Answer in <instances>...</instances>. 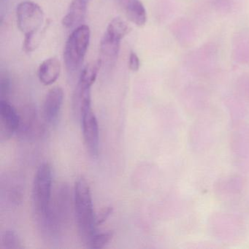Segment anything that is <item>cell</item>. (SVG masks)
Here are the masks:
<instances>
[{"mask_svg": "<svg viewBox=\"0 0 249 249\" xmlns=\"http://www.w3.org/2000/svg\"><path fill=\"white\" fill-rule=\"evenodd\" d=\"M130 31L131 28L127 23L121 18H115L109 23L106 33L122 40Z\"/></svg>", "mask_w": 249, "mask_h": 249, "instance_id": "44dd1931", "label": "cell"}, {"mask_svg": "<svg viewBox=\"0 0 249 249\" xmlns=\"http://www.w3.org/2000/svg\"><path fill=\"white\" fill-rule=\"evenodd\" d=\"M11 90V84L8 78H1L0 81V97L1 100H8L7 97L10 94Z\"/></svg>", "mask_w": 249, "mask_h": 249, "instance_id": "4316f807", "label": "cell"}, {"mask_svg": "<svg viewBox=\"0 0 249 249\" xmlns=\"http://www.w3.org/2000/svg\"><path fill=\"white\" fill-rule=\"evenodd\" d=\"M21 119L8 100H0V140L8 141L18 130Z\"/></svg>", "mask_w": 249, "mask_h": 249, "instance_id": "30bf717a", "label": "cell"}, {"mask_svg": "<svg viewBox=\"0 0 249 249\" xmlns=\"http://www.w3.org/2000/svg\"><path fill=\"white\" fill-rule=\"evenodd\" d=\"M210 235L224 243H236L242 240L246 232V224L239 215L227 212L211 214L207 222Z\"/></svg>", "mask_w": 249, "mask_h": 249, "instance_id": "7a4b0ae2", "label": "cell"}, {"mask_svg": "<svg viewBox=\"0 0 249 249\" xmlns=\"http://www.w3.org/2000/svg\"><path fill=\"white\" fill-rule=\"evenodd\" d=\"M74 207L80 237L86 243H88L95 234L97 226L91 190L84 178L78 179L75 182Z\"/></svg>", "mask_w": 249, "mask_h": 249, "instance_id": "6da1fadb", "label": "cell"}, {"mask_svg": "<svg viewBox=\"0 0 249 249\" xmlns=\"http://www.w3.org/2000/svg\"><path fill=\"white\" fill-rule=\"evenodd\" d=\"M230 148L231 159L240 171L249 172V124L233 126L230 135Z\"/></svg>", "mask_w": 249, "mask_h": 249, "instance_id": "52a82bcc", "label": "cell"}, {"mask_svg": "<svg viewBox=\"0 0 249 249\" xmlns=\"http://www.w3.org/2000/svg\"><path fill=\"white\" fill-rule=\"evenodd\" d=\"M235 88L237 94L249 102V75L243 74L236 80Z\"/></svg>", "mask_w": 249, "mask_h": 249, "instance_id": "484cf974", "label": "cell"}, {"mask_svg": "<svg viewBox=\"0 0 249 249\" xmlns=\"http://www.w3.org/2000/svg\"><path fill=\"white\" fill-rule=\"evenodd\" d=\"M113 237V231L95 233L87 245L90 249H101L108 244Z\"/></svg>", "mask_w": 249, "mask_h": 249, "instance_id": "d4e9b609", "label": "cell"}, {"mask_svg": "<svg viewBox=\"0 0 249 249\" xmlns=\"http://www.w3.org/2000/svg\"><path fill=\"white\" fill-rule=\"evenodd\" d=\"M224 104L228 112L232 126L243 123L249 116V109L243 97L238 94H227L224 97Z\"/></svg>", "mask_w": 249, "mask_h": 249, "instance_id": "5bb4252c", "label": "cell"}, {"mask_svg": "<svg viewBox=\"0 0 249 249\" xmlns=\"http://www.w3.org/2000/svg\"><path fill=\"white\" fill-rule=\"evenodd\" d=\"M87 1H88V2H89V0H87Z\"/></svg>", "mask_w": 249, "mask_h": 249, "instance_id": "4dcf8cb0", "label": "cell"}, {"mask_svg": "<svg viewBox=\"0 0 249 249\" xmlns=\"http://www.w3.org/2000/svg\"><path fill=\"white\" fill-rule=\"evenodd\" d=\"M47 26L36 32V33H33V34L25 36L24 41V49L27 53L33 52V51L36 50L38 47L40 43H41L42 39L44 37L45 32H46Z\"/></svg>", "mask_w": 249, "mask_h": 249, "instance_id": "603a6c76", "label": "cell"}, {"mask_svg": "<svg viewBox=\"0 0 249 249\" xmlns=\"http://www.w3.org/2000/svg\"><path fill=\"white\" fill-rule=\"evenodd\" d=\"M64 100V91L60 87L49 90L43 102V114L45 120L53 124L59 116Z\"/></svg>", "mask_w": 249, "mask_h": 249, "instance_id": "4fadbf2b", "label": "cell"}, {"mask_svg": "<svg viewBox=\"0 0 249 249\" xmlns=\"http://www.w3.org/2000/svg\"><path fill=\"white\" fill-rule=\"evenodd\" d=\"M61 72L60 62L56 58H49L40 64L38 78L45 86H50L56 82Z\"/></svg>", "mask_w": 249, "mask_h": 249, "instance_id": "e0dca14e", "label": "cell"}, {"mask_svg": "<svg viewBox=\"0 0 249 249\" xmlns=\"http://www.w3.org/2000/svg\"><path fill=\"white\" fill-rule=\"evenodd\" d=\"M208 4L215 12L228 14L235 9L237 0H208Z\"/></svg>", "mask_w": 249, "mask_h": 249, "instance_id": "7402d4cb", "label": "cell"}, {"mask_svg": "<svg viewBox=\"0 0 249 249\" xmlns=\"http://www.w3.org/2000/svg\"><path fill=\"white\" fill-rule=\"evenodd\" d=\"M112 212H113V208H111V207H107V208H105V209L99 214V215L96 216L97 226L103 224V223L108 218V217L110 216Z\"/></svg>", "mask_w": 249, "mask_h": 249, "instance_id": "83f0119b", "label": "cell"}, {"mask_svg": "<svg viewBox=\"0 0 249 249\" xmlns=\"http://www.w3.org/2000/svg\"><path fill=\"white\" fill-rule=\"evenodd\" d=\"M101 65V59H97L94 62H91L88 64L81 72L78 84L83 87L91 88V86L94 84L97 79Z\"/></svg>", "mask_w": 249, "mask_h": 249, "instance_id": "ffe728a7", "label": "cell"}, {"mask_svg": "<svg viewBox=\"0 0 249 249\" xmlns=\"http://www.w3.org/2000/svg\"><path fill=\"white\" fill-rule=\"evenodd\" d=\"M126 17L138 27H142L147 21L146 10L141 0H117Z\"/></svg>", "mask_w": 249, "mask_h": 249, "instance_id": "9a60e30c", "label": "cell"}, {"mask_svg": "<svg viewBox=\"0 0 249 249\" xmlns=\"http://www.w3.org/2000/svg\"><path fill=\"white\" fill-rule=\"evenodd\" d=\"M129 69L133 72H137L140 68V59L135 52H131L129 57Z\"/></svg>", "mask_w": 249, "mask_h": 249, "instance_id": "f1b7e54d", "label": "cell"}, {"mask_svg": "<svg viewBox=\"0 0 249 249\" xmlns=\"http://www.w3.org/2000/svg\"><path fill=\"white\" fill-rule=\"evenodd\" d=\"M217 135L216 122L211 116L200 115L192 124L188 134V143L192 152L202 154L211 149Z\"/></svg>", "mask_w": 249, "mask_h": 249, "instance_id": "5b68a950", "label": "cell"}, {"mask_svg": "<svg viewBox=\"0 0 249 249\" xmlns=\"http://www.w3.org/2000/svg\"><path fill=\"white\" fill-rule=\"evenodd\" d=\"M245 187L244 179L239 175L223 176L215 181L214 194L221 200H228L239 196Z\"/></svg>", "mask_w": 249, "mask_h": 249, "instance_id": "8fae6325", "label": "cell"}, {"mask_svg": "<svg viewBox=\"0 0 249 249\" xmlns=\"http://www.w3.org/2000/svg\"><path fill=\"white\" fill-rule=\"evenodd\" d=\"M171 31L176 40L183 46H190L196 39L195 26L187 18L176 20L172 25Z\"/></svg>", "mask_w": 249, "mask_h": 249, "instance_id": "2e32d148", "label": "cell"}, {"mask_svg": "<svg viewBox=\"0 0 249 249\" xmlns=\"http://www.w3.org/2000/svg\"><path fill=\"white\" fill-rule=\"evenodd\" d=\"M211 98L206 89L199 85L191 84L181 92V105L189 114L202 115L211 106Z\"/></svg>", "mask_w": 249, "mask_h": 249, "instance_id": "9c48e42d", "label": "cell"}, {"mask_svg": "<svg viewBox=\"0 0 249 249\" xmlns=\"http://www.w3.org/2000/svg\"><path fill=\"white\" fill-rule=\"evenodd\" d=\"M219 50L213 43H207L189 52L184 59V66L191 75L200 78L214 75L218 70Z\"/></svg>", "mask_w": 249, "mask_h": 249, "instance_id": "277c9868", "label": "cell"}, {"mask_svg": "<svg viewBox=\"0 0 249 249\" xmlns=\"http://www.w3.org/2000/svg\"><path fill=\"white\" fill-rule=\"evenodd\" d=\"M121 40L105 33L100 43V51L105 59L115 61L117 59L120 50Z\"/></svg>", "mask_w": 249, "mask_h": 249, "instance_id": "d6986e66", "label": "cell"}, {"mask_svg": "<svg viewBox=\"0 0 249 249\" xmlns=\"http://www.w3.org/2000/svg\"><path fill=\"white\" fill-rule=\"evenodd\" d=\"M1 247L3 249H22L19 237L15 231L8 230L1 235Z\"/></svg>", "mask_w": 249, "mask_h": 249, "instance_id": "cb8c5ba5", "label": "cell"}, {"mask_svg": "<svg viewBox=\"0 0 249 249\" xmlns=\"http://www.w3.org/2000/svg\"><path fill=\"white\" fill-rule=\"evenodd\" d=\"M87 0H73L62 19V24L67 28H71L81 24L87 14Z\"/></svg>", "mask_w": 249, "mask_h": 249, "instance_id": "ac0fdd59", "label": "cell"}, {"mask_svg": "<svg viewBox=\"0 0 249 249\" xmlns=\"http://www.w3.org/2000/svg\"><path fill=\"white\" fill-rule=\"evenodd\" d=\"M52 170L48 163H43L36 172L33 188V202L36 215L45 224H50Z\"/></svg>", "mask_w": 249, "mask_h": 249, "instance_id": "3957f363", "label": "cell"}, {"mask_svg": "<svg viewBox=\"0 0 249 249\" xmlns=\"http://www.w3.org/2000/svg\"><path fill=\"white\" fill-rule=\"evenodd\" d=\"M91 31L87 25H80L68 37L64 52L67 69L75 72L81 68L88 50Z\"/></svg>", "mask_w": 249, "mask_h": 249, "instance_id": "8992f818", "label": "cell"}, {"mask_svg": "<svg viewBox=\"0 0 249 249\" xmlns=\"http://www.w3.org/2000/svg\"><path fill=\"white\" fill-rule=\"evenodd\" d=\"M248 205H249V199H248Z\"/></svg>", "mask_w": 249, "mask_h": 249, "instance_id": "f546056e", "label": "cell"}, {"mask_svg": "<svg viewBox=\"0 0 249 249\" xmlns=\"http://www.w3.org/2000/svg\"><path fill=\"white\" fill-rule=\"evenodd\" d=\"M231 58L240 65H249V30L236 32L231 40Z\"/></svg>", "mask_w": 249, "mask_h": 249, "instance_id": "7c38bea8", "label": "cell"}, {"mask_svg": "<svg viewBox=\"0 0 249 249\" xmlns=\"http://www.w3.org/2000/svg\"><path fill=\"white\" fill-rule=\"evenodd\" d=\"M17 24L24 36L33 34L44 28L45 15L40 5L32 1H24L17 8Z\"/></svg>", "mask_w": 249, "mask_h": 249, "instance_id": "ba28073f", "label": "cell"}]
</instances>
